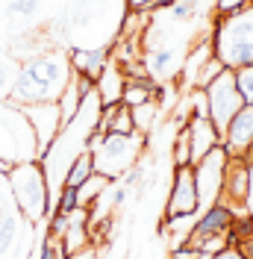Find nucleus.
Masks as SVG:
<instances>
[{
  "instance_id": "nucleus-1",
  "label": "nucleus",
  "mask_w": 253,
  "mask_h": 259,
  "mask_svg": "<svg viewBox=\"0 0 253 259\" xmlns=\"http://www.w3.org/2000/svg\"><path fill=\"white\" fill-rule=\"evenodd\" d=\"M71 62H65L62 53H35L18 68L12 85V103L32 106V103H56L65 85L71 80Z\"/></svg>"
},
{
  "instance_id": "nucleus-2",
  "label": "nucleus",
  "mask_w": 253,
  "mask_h": 259,
  "mask_svg": "<svg viewBox=\"0 0 253 259\" xmlns=\"http://www.w3.org/2000/svg\"><path fill=\"white\" fill-rule=\"evenodd\" d=\"M212 56L230 71L253 65V6H241L230 15L215 18Z\"/></svg>"
},
{
  "instance_id": "nucleus-3",
  "label": "nucleus",
  "mask_w": 253,
  "mask_h": 259,
  "mask_svg": "<svg viewBox=\"0 0 253 259\" xmlns=\"http://www.w3.org/2000/svg\"><path fill=\"white\" fill-rule=\"evenodd\" d=\"M9 189L18 212L30 221H41L50 212V189L41 162H18L9 168Z\"/></svg>"
},
{
  "instance_id": "nucleus-4",
  "label": "nucleus",
  "mask_w": 253,
  "mask_h": 259,
  "mask_svg": "<svg viewBox=\"0 0 253 259\" xmlns=\"http://www.w3.org/2000/svg\"><path fill=\"white\" fill-rule=\"evenodd\" d=\"M139 142H142L139 133H133V136H103V142L92 150V156H95V174L109 177L112 183L118 177H124L126 171L133 168Z\"/></svg>"
},
{
  "instance_id": "nucleus-5",
  "label": "nucleus",
  "mask_w": 253,
  "mask_h": 259,
  "mask_svg": "<svg viewBox=\"0 0 253 259\" xmlns=\"http://www.w3.org/2000/svg\"><path fill=\"white\" fill-rule=\"evenodd\" d=\"M203 95H206V106H209V121H212V127L224 136V130H227V124L233 121V115L244 106L241 95L236 92L233 71L224 68L221 74L203 89Z\"/></svg>"
},
{
  "instance_id": "nucleus-6",
  "label": "nucleus",
  "mask_w": 253,
  "mask_h": 259,
  "mask_svg": "<svg viewBox=\"0 0 253 259\" xmlns=\"http://www.w3.org/2000/svg\"><path fill=\"white\" fill-rule=\"evenodd\" d=\"M227 150L221 145L212 147L200 162L191 165L194 171V186H197V197H200V206H212L221 200V189H224V174H227Z\"/></svg>"
},
{
  "instance_id": "nucleus-7",
  "label": "nucleus",
  "mask_w": 253,
  "mask_h": 259,
  "mask_svg": "<svg viewBox=\"0 0 253 259\" xmlns=\"http://www.w3.org/2000/svg\"><path fill=\"white\" fill-rule=\"evenodd\" d=\"M221 147L230 159H247L253 150V106H241L221 136Z\"/></svg>"
},
{
  "instance_id": "nucleus-8",
  "label": "nucleus",
  "mask_w": 253,
  "mask_h": 259,
  "mask_svg": "<svg viewBox=\"0 0 253 259\" xmlns=\"http://www.w3.org/2000/svg\"><path fill=\"white\" fill-rule=\"evenodd\" d=\"M189 212H200V197H197L191 165L174 171L171 194H168V203H165V218H171V215H189Z\"/></svg>"
},
{
  "instance_id": "nucleus-9",
  "label": "nucleus",
  "mask_w": 253,
  "mask_h": 259,
  "mask_svg": "<svg viewBox=\"0 0 253 259\" xmlns=\"http://www.w3.org/2000/svg\"><path fill=\"white\" fill-rule=\"evenodd\" d=\"M24 118L30 121V130H35V139H38L41 150L56 139V133L62 127V115H59L56 103H32V106H24Z\"/></svg>"
},
{
  "instance_id": "nucleus-10",
  "label": "nucleus",
  "mask_w": 253,
  "mask_h": 259,
  "mask_svg": "<svg viewBox=\"0 0 253 259\" xmlns=\"http://www.w3.org/2000/svg\"><path fill=\"white\" fill-rule=\"evenodd\" d=\"M186 133H189V150H191V165L200 162L212 150V147L221 145V133L212 127L209 118H189L186 124Z\"/></svg>"
},
{
  "instance_id": "nucleus-11",
  "label": "nucleus",
  "mask_w": 253,
  "mask_h": 259,
  "mask_svg": "<svg viewBox=\"0 0 253 259\" xmlns=\"http://www.w3.org/2000/svg\"><path fill=\"white\" fill-rule=\"evenodd\" d=\"M71 68H74V74H79V77H89V80H95L106 71V65L112 62L109 59V50L103 48H71Z\"/></svg>"
},
{
  "instance_id": "nucleus-12",
  "label": "nucleus",
  "mask_w": 253,
  "mask_h": 259,
  "mask_svg": "<svg viewBox=\"0 0 253 259\" xmlns=\"http://www.w3.org/2000/svg\"><path fill=\"white\" fill-rule=\"evenodd\" d=\"M233 224H236V212L218 200V203L206 206L203 215H197V224H194L191 236H221V233H230Z\"/></svg>"
},
{
  "instance_id": "nucleus-13",
  "label": "nucleus",
  "mask_w": 253,
  "mask_h": 259,
  "mask_svg": "<svg viewBox=\"0 0 253 259\" xmlns=\"http://www.w3.org/2000/svg\"><path fill=\"white\" fill-rule=\"evenodd\" d=\"M180 62L177 59V50L171 45H165V48L159 50H150L147 56H144V74H150L153 80H162V77H168L171 71H174V65Z\"/></svg>"
},
{
  "instance_id": "nucleus-14",
  "label": "nucleus",
  "mask_w": 253,
  "mask_h": 259,
  "mask_svg": "<svg viewBox=\"0 0 253 259\" xmlns=\"http://www.w3.org/2000/svg\"><path fill=\"white\" fill-rule=\"evenodd\" d=\"M89 177H95V156H92V150H82V153H77L74 162L68 165V171H65V177H62V186L79 189Z\"/></svg>"
},
{
  "instance_id": "nucleus-15",
  "label": "nucleus",
  "mask_w": 253,
  "mask_h": 259,
  "mask_svg": "<svg viewBox=\"0 0 253 259\" xmlns=\"http://www.w3.org/2000/svg\"><path fill=\"white\" fill-rule=\"evenodd\" d=\"M65 21H68L71 30H86V27L95 21L92 3H89V0H74V3L68 6V12H65Z\"/></svg>"
},
{
  "instance_id": "nucleus-16",
  "label": "nucleus",
  "mask_w": 253,
  "mask_h": 259,
  "mask_svg": "<svg viewBox=\"0 0 253 259\" xmlns=\"http://www.w3.org/2000/svg\"><path fill=\"white\" fill-rule=\"evenodd\" d=\"M109 183H112L109 177H100V174L89 177V180H86V183L77 189V203H79V206H86V209H92V203L100 197V192H103Z\"/></svg>"
},
{
  "instance_id": "nucleus-17",
  "label": "nucleus",
  "mask_w": 253,
  "mask_h": 259,
  "mask_svg": "<svg viewBox=\"0 0 253 259\" xmlns=\"http://www.w3.org/2000/svg\"><path fill=\"white\" fill-rule=\"evenodd\" d=\"M41 12V0H9L6 3V15L18 21H32Z\"/></svg>"
},
{
  "instance_id": "nucleus-18",
  "label": "nucleus",
  "mask_w": 253,
  "mask_h": 259,
  "mask_svg": "<svg viewBox=\"0 0 253 259\" xmlns=\"http://www.w3.org/2000/svg\"><path fill=\"white\" fill-rule=\"evenodd\" d=\"M233 80H236V92L241 95L244 106H253V65L236 68L233 71Z\"/></svg>"
},
{
  "instance_id": "nucleus-19",
  "label": "nucleus",
  "mask_w": 253,
  "mask_h": 259,
  "mask_svg": "<svg viewBox=\"0 0 253 259\" xmlns=\"http://www.w3.org/2000/svg\"><path fill=\"white\" fill-rule=\"evenodd\" d=\"M18 68H21V65L12 62L9 56H0V97H9V95H12V85H15Z\"/></svg>"
},
{
  "instance_id": "nucleus-20",
  "label": "nucleus",
  "mask_w": 253,
  "mask_h": 259,
  "mask_svg": "<svg viewBox=\"0 0 253 259\" xmlns=\"http://www.w3.org/2000/svg\"><path fill=\"white\" fill-rule=\"evenodd\" d=\"M15 236H18V218L15 215H9V218L0 221V256H6V253L12 250Z\"/></svg>"
},
{
  "instance_id": "nucleus-21",
  "label": "nucleus",
  "mask_w": 253,
  "mask_h": 259,
  "mask_svg": "<svg viewBox=\"0 0 253 259\" xmlns=\"http://www.w3.org/2000/svg\"><path fill=\"white\" fill-rule=\"evenodd\" d=\"M247 0H215V15H230V12H236L241 9Z\"/></svg>"
},
{
  "instance_id": "nucleus-22",
  "label": "nucleus",
  "mask_w": 253,
  "mask_h": 259,
  "mask_svg": "<svg viewBox=\"0 0 253 259\" xmlns=\"http://www.w3.org/2000/svg\"><path fill=\"white\" fill-rule=\"evenodd\" d=\"M244 212L253 218V162L247 168V194H244Z\"/></svg>"
},
{
  "instance_id": "nucleus-23",
  "label": "nucleus",
  "mask_w": 253,
  "mask_h": 259,
  "mask_svg": "<svg viewBox=\"0 0 253 259\" xmlns=\"http://www.w3.org/2000/svg\"><path fill=\"white\" fill-rule=\"evenodd\" d=\"M124 3L130 12H147V9H153V0H124Z\"/></svg>"
},
{
  "instance_id": "nucleus-24",
  "label": "nucleus",
  "mask_w": 253,
  "mask_h": 259,
  "mask_svg": "<svg viewBox=\"0 0 253 259\" xmlns=\"http://www.w3.org/2000/svg\"><path fill=\"white\" fill-rule=\"evenodd\" d=\"M206 259H244V256H241V253H238L236 247L230 244V247H224L221 253H215V256H206Z\"/></svg>"
},
{
  "instance_id": "nucleus-25",
  "label": "nucleus",
  "mask_w": 253,
  "mask_h": 259,
  "mask_svg": "<svg viewBox=\"0 0 253 259\" xmlns=\"http://www.w3.org/2000/svg\"><path fill=\"white\" fill-rule=\"evenodd\" d=\"M68 259H97V253H95V247L89 244V247H82V250H77V253H71Z\"/></svg>"
},
{
  "instance_id": "nucleus-26",
  "label": "nucleus",
  "mask_w": 253,
  "mask_h": 259,
  "mask_svg": "<svg viewBox=\"0 0 253 259\" xmlns=\"http://www.w3.org/2000/svg\"><path fill=\"white\" fill-rule=\"evenodd\" d=\"M171 0H153V6H168Z\"/></svg>"
},
{
  "instance_id": "nucleus-27",
  "label": "nucleus",
  "mask_w": 253,
  "mask_h": 259,
  "mask_svg": "<svg viewBox=\"0 0 253 259\" xmlns=\"http://www.w3.org/2000/svg\"><path fill=\"white\" fill-rule=\"evenodd\" d=\"M250 162H253V150H250Z\"/></svg>"
}]
</instances>
